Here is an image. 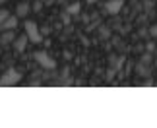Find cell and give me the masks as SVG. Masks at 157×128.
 Wrapping results in <instances>:
<instances>
[{
    "label": "cell",
    "instance_id": "cell-1",
    "mask_svg": "<svg viewBox=\"0 0 157 128\" xmlns=\"http://www.w3.org/2000/svg\"><path fill=\"white\" fill-rule=\"evenodd\" d=\"M25 35H27V39L33 43V45H37V43H41L43 41V33L39 31V25L35 21H31V20H27L25 21Z\"/></svg>",
    "mask_w": 157,
    "mask_h": 128
},
{
    "label": "cell",
    "instance_id": "cell-2",
    "mask_svg": "<svg viewBox=\"0 0 157 128\" xmlns=\"http://www.w3.org/2000/svg\"><path fill=\"white\" fill-rule=\"evenodd\" d=\"M20 80H21V74L12 68V70H8L2 78H0V85H2V87H10V85H16Z\"/></svg>",
    "mask_w": 157,
    "mask_h": 128
},
{
    "label": "cell",
    "instance_id": "cell-3",
    "mask_svg": "<svg viewBox=\"0 0 157 128\" xmlns=\"http://www.w3.org/2000/svg\"><path fill=\"white\" fill-rule=\"evenodd\" d=\"M33 56H35V60H37V62L43 66V68H47V70H54V68H56V62H54V60H52L47 52L39 51V52H35Z\"/></svg>",
    "mask_w": 157,
    "mask_h": 128
},
{
    "label": "cell",
    "instance_id": "cell-4",
    "mask_svg": "<svg viewBox=\"0 0 157 128\" xmlns=\"http://www.w3.org/2000/svg\"><path fill=\"white\" fill-rule=\"evenodd\" d=\"M122 4H124V0H109L105 4V10L109 14H118V12L122 10Z\"/></svg>",
    "mask_w": 157,
    "mask_h": 128
},
{
    "label": "cell",
    "instance_id": "cell-5",
    "mask_svg": "<svg viewBox=\"0 0 157 128\" xmlns=\"http://www.w3.org/2000/svg\"><path fill=\"white\" fill-rule=\"evenodd\" d=\"M17 25V16H8L6 20L0 23V31H8V29H16Z\"/></svg>",
    "mask_w": 157,
    "mask_h": 128
},
{
    "label": "cell",
    "instance_id": "cell-6",
    "mask_svg": "<svg viewBox=\"0 0 157 128\" xmlns=\"http://www.w3.org/2000/svg\"><path fill=\"white\" fill-rule=\"evenodd\" d=\"M27 43H29L27 35H20L17 39H14V48H16V52H23V51H25V47H27Z\"/></svg>",
    "mask_w": 157,
    "mask_h": 128
},
{
    "label": "cell",
    "instance_id": "cell-7",
    "mask_svg": "<svg viewBox=\"0 0 157 128\" xmlns=\"http://www.w3.org/2000/svg\"><path fill=\"white\" fill-rule=\"evenodd\" d=\"M29 12H31V6H29L27 2H20L16 6V16L17 17H27Z\"/></svg>",
    "mask_w": 157,
    "mask_h": 128
},
{
    "label": "cell",
    "instance_id": "cell-8",
    "mask_svg": "<svg viewBox=\"0 0 157 128\" xmlns=\"http://www.w3.org/2000/svg\"><path fill=\"white\" fill-rule=\"evenodd\" d=\"M16 39L14 35V29H8V31H2V43H12Z\"/></svg>",
    "mask_w": 157,
    "mask_h": 128
},
{
    "label": "cell",
    "instance_id": "cell-9",
    "mask_svg": "<svg viewBox=\"0 0 157 128\" xmlns=\"http://www.w3.org/2000/svg\"><path fill=\"white\" fill-rule=\"evenodd\" d=\"M82 10V4L80 2H74V4H70L68 8H66V12H68L70 16H74V14H78V12Z\"/></svg>",
    "mask_w": 157,
    "mask_h": 128
},
{
    "label": "cell",
    "instance_id": "cell-10",
    "mask_svg": "<svg viewBox=\"0 0 157 128\" xmlns=\"http://www.w3.org/2000/svg\"><path fill=\"white\" fill-rule=\"evenodd\" d=\"M8 16H10V12H8V10H4V8L0 10V23H2V21H4L6 17H8Z\"/></svg>",
    "mask_w": 157,
    "mask_h": 128
},
{
    "label": "cell",
    "instance_id": "cell-11",
    "mask_svg": "<svg viewBox=\"0 0 157 128\" xmlns=\"http://www.w3.org/2000/svg\"><path fill=\"white\" fill-rule=\"evenodd\" d=\"M41 6H43V4H41L39 0H35V2H33V6H31V10H33V12H39V10H41Z\"/></svg>",
    "mask_w": 157,
    "mask_h": 128
},
{
    "label": "cell",
    "instance_id": "cell-12",
    "mask_svg": "<svg viewBox=\"0 0 157 128\" xmlns=\"http://www.w3.org/2000/svg\"><path fill=\"white\" fill-rule=\"evenodd\" d=\"M149 35H151V37H157V23H153V25L149 27Z\"/></svg>",
    "mask_w": 157,
    "mask_h": 128
},
{
    "label": "cell",
    "instance_id": "cell-13",
    "mask_svg": "<svg viewBox=\"0 0 157 128\" xmlns=\"http://www.w3.org/2000/svg\"><path fill=\"white\" fill-rule=\"evenodd\" d=\"M93 2H97V0H87V4H93Z\"/></svg>",
    "mask_w": 157,
    "mask_h": 128
},
{
    "label": "cell",
    "instance_id": "cell-14",
    "mask_svg": "<svg viewBox=\"0 0 157 128\" xmlns=\"http://www.w3.org/2000/svg\"><path fill=\"white\" fill-rule=\"evenodd\" d=\"M2 2H4V0H0V4H2Z\"/></svg>",
    "mask_w": 157,
    "mask_h": 128
}]
</instances>
